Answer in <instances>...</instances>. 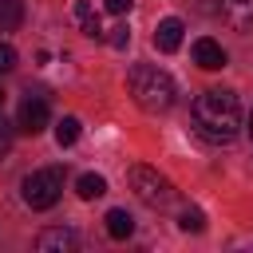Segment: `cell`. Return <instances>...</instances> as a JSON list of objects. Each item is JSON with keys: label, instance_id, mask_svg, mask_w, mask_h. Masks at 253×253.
I'll return each instance as SVG.
<instances>
[{"label": "cell", "instance_id": "cell-1", "mask_svg": "<svg viewBox=\"0 0 253 253\" xmlns=\"http://www.w3.org/2000/svg\"><path fill=\"white\" fill-rule=\"evenodd\" d=\"M194 130L213 142V146H229L241 130V107H237V95L225 91V87H210L194 99Z\"/></svg>", "mask_w": 253, "mask_h": 253}, {"label": "cell", "instance_id": "cell-2", "mask_svg": "<svg viewBox=\"0 0 253 253\" xmlns=\"http://www.w3.org/2000/svg\"><path fill=\"white\" fill-rule=\"evenodd\" d=\"M130 95H134V103L146 111V115H162V111H170L174 107V79L162 71V67H150V63H138V67H130Z\"/></svg>", "mask_w": 253, "mask_h": 253}, {"label": "cell", "instance_id": "cell-3", "mask_svg": "<svg viewBox=\"0 0 253 253\" xmlns=\"http://www.w3.org/2000/svg\"><path fill=\"white\" fill-rule=\"evenodd\" d=\"M20 194H24V202H28L32 210H51V206L59 202V194H63V170H59V166H40V170H32V174L20 182Z\"/></svg>", "mask_w": 253, "mask_h": 253}, {"label": "cell", "instance_id": "cell-4", "mask_svg": "<svg viewBox=\"0 0 253 253\" xmlns=\"http://www.w3.org/2000/svg\"><path fill=\"white\" fill-rule=\"evenodd\" d=\"M130 190H134L138 202H146L150 210L174 206V186H170V178L158 174L154 166H130Z\"/></svg>", "mask_w": 253, "mask_h": 253}, {"label": "cell", "instance_id": "cell-5", "mask_svg": "<svg viewBox=\"0 0 253 253\" xmlns=\"http://www.w3.org/2000/svg\"><path fill=\"white\" fill-rule=\"evenodd\" d=\"M47 119H51V111H47V99H40V95H28V99L20 103L16 126H20L24 134H40V130L47 126Z\"/></svg>", "mask_w": 253, "mask_h": 253}, {"label": "cell", "instance_id": "cell-6", "mask_svg": "<svg viewBox=\"0 0 253 253\" xmlns=\"http://www.w3.org/2000/svg\"><path fill=\"white\" fill-rule=\"evenodd\" d=\"M79 245V237H75V229H67V225H51V229H43L40 237H36V249L40 253H71Z\"/></svg>", "mask_w": 253, "mask_h": 253}, {"label": "cell", "instance_id": "cell-7", "mask_svg": "<svg viewBox=\"0 0 253 253\" xmlns=\"http://www.w3.org/2000/svg\"><path fill=\"white\" fill-rule=\"evenodd\" d=\"M182 32H186V24L178 20V16H166V20H158V28H154V47L158 51H178L182 47Z\"/></svg>", "mask_w": 253, "mask_h": 253}, {"label": "cell", "instance_id": "cell-8", "mask_svg": "<svg viewBox=\"0 0 253 253\" xmlns=\"http://www.w3.org/2000/svg\"><path fill=\"white\" fill-rule=\"evenodd\" d=\"M194 63L206 67V71H221V67H225V47H221L217 40L202 36V40H194Z\"/></svg>", "mask_w": 253, "mask_h": 253}, {"label": "cell", "instance_id": "cell-9", "mask_svg": "<svg viewBox=\"0 0 253 253\" xmlns=\"http://www.w3.org/2000/svg\"><path fill=\"white\" fill-rule=\"evenodd\" d=\"M75 20H79V32H83V36L103 40V20H99V12L91 8V0H75Z\"/></svg>", "mask_w": 253, "mask_h": 253}, {"label": "cell", "instance_id": "cell-10", "mask_svg": "<svg viewBox=\"0 0 253 253\" xmlns=\"http://www.w3.org/2000/svg\"><path fill=\"white\" fill-rule=\"evenodd\" d=\"M103 221H107V233H111L115 241H126V237L134 233V217H130L126 210H107Z\"/></svg>", "mask_w": 253, "mask_h": 253}, {"label": "cell", "instance_id": "cell-11", "mask_svg": "<svg viewBox=\"0 0 253 253\" xmlns=\"http://www.w3.org/2000/svg\"><path fill=\"white\" fill-rule=\"evenodd\" d=\"M75 194H79L83 202H95V198H103V194H107V178H103V174H79Z\"/></svg>", "mask_w": 253, "mask_h": 253}, {"label": "cell", "instance_id": "cell-12", "mask_svg": "<svg viewBox=\"0 0 253 253\" xmlns=\"http://www.w3.org/2000/svg\"><path fill=\"white\" fill-rule=\"evenodd\" d=\"M24 24V0H0V32H16Z\"/></svg>", "mask_w": 253, "mask_h": 253}, {"label": "cell", "instance_id": "cell-13", "mask_svg": "<svg viewBox=\"0 0 253 253\" xmlns=\"http://www.w3.org/2000/svg\"><path fill=\"white\" fill-rule=\"evenodd\" d=\"M75 138H79V119H75V115H63V119L55 123V142H59V146H71Z\"/></svg>", "mask_w": 253, "mask_h": 253}, {"label": "cell", "instance_id": "cell-14", "mask_svg": "<svg viewBox=\"0 0 253 253\" xmlns=\"http://www.w3.org/2000/svg\"><path fill=\"white\" fill-rule=\"evenodd\" d=\"M225 8L237 20V28H249L253 24V0H225Z\"/></svg>", "mask_w": 253, "mask_h": 253}, {"label": "cell", "instance_id": "cell-15", "mask_svg": "<svg viewBox=\"0 0 253 253\" xmlns=\"http://www.w3.org/2000/svg\"><path fill=\"white\" fill-rule=\"evenodd\" d=\"M178 225H182L186 233H202V229H206V213L190 206V210H182V221H178Z\"/></svg>", "mask_w": 253, "mask_h": 253}, {"label": "cell", "instance_id": "cell-16", "mask_svg": "<svg viewBox=\"0 0 253 253\" xmlns=\"http://www.w3.org/2000/svg\"><path fill=\"white\" fill-rule=\"evenodd\" d=\"M12 67H16V47H12V43H4V40H0V75H8V71H12Z\"/></svg>", "mask_w": 253, "mask_h": 253}, {"label": "cell", "instance_id": "cell-17", "mask_svg": "<svg viewBox=\"0 0 253 253\" xmlns=\"http://www.w3.org/2000/svg\"><path fill=\"white\" fill-rule=\"evenodd\" d=\"M107 40H111V47H119V51H123V47L130 43V32H126V24H123V28H111V36H107Z\"/></svg>", "mask_w": 253, "mask_h": 253}, {"label": "cell", "instance_id": "cell-18", "mask_svg": "<svg viewBox=\"0 0 253 253\" xmlns=\"http://www.w3.org/2000/svg\"><path fill=\"white\" fill-rule=\"evenodd\" d=\"M12 150V126L4 123V111H0V158Z\"/></svg>", "mask_w": 253, "mask_h": 253}, {"label": "cell", "instance_id": "cell-19", "mask_svg": "<svg viewBox=\"0 0 253 253\" xmlns=\"http://www.w3.org/2000/svg\"><path fill=\"white\" fill-rule=\"evenodd\" d=\"M103 8H107V12H115V16H123V12L130 8V0H103Z\"/></svg>", "mask_w": 253, "mask_h": 253}, {"label": "cell", "instance_id": "cell-20", "mask_svg": "<svg viewBox=\"0 0 253 253\" xmlns=\"http://www.w3.org/2000/svg\"><path fill=\"white\" fill-rule=\"evenodd\" d=\"M249 138H253V115H249Z\"/></svg>", "mask_w": 253, "mask_h": 253}]
</instances>
